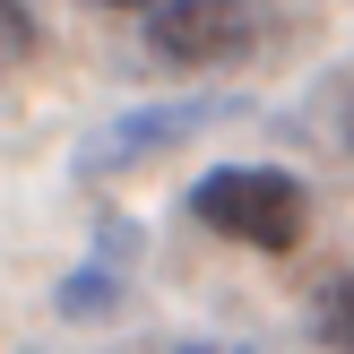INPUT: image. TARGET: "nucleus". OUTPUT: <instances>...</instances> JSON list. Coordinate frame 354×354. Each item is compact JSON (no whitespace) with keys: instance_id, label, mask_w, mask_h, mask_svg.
I'll return each mask as SVG.
<instances>
[{"instance_id":"1","label":"nucleus","mask_w":354,"mask_h":354,"mask_svg":"<svg viewBox=\"0 0 354 354\" xmlns=\"http://www.w3.org/2000/svg\"><path fill=\"white\" fill-rule=\"evenodd\" d=\"M190 216L242 251H294L311 225V199L286 165H216L190 182Z\"/></svg>"},{"instance_id":"2","label":"nucleus","mask_w":354,"mask_h":354,"mask_svg":"<svg viewBox=\"0 0 354 354\" xmlns=\"http://www.w3.org/2000/svg\"><path fill=\"white\" fill-rule=\"evenodd\" d=\"M234 113H242L234 95H173V104H138V113H121V121H104V130H86L69 165H78L86 182H113V173L156 165V156H173L182 138H199L207 121H234Z\"/></svg>"},{"instance_id":"3","label":"nucleus","mask_w":354,"mask_h":354,"mask_svg":"<svg viewBox=\"0 0 354 354\" xmlns=\"http://www.w3.org/2000/svg\"><path fill=\"white\" fill-rule=\"evenodd\" d=\"M251 44H259L251 0H165V9H147V52L173 69H225Z\"/></svg>"},{"instance_id":"4","label":"nucleus","mask_w":354,"mask_h":354,"mask_svg":"<svg viewBox=\"0 0 354 354\" xmlns=\"http://www.w3.org/2000/svg\"><path fill=\"white\" fill-rule=\"evenodd\" d=\"M52 303H61V320H104V311L121 303V268H113V259H86L78 277H61Z\"/></svg>"},{"instance_id":"5","label":"nucleus","mask_w":354,"mask_h":354,"mask_svg":"<svg viewBox=\"0 0 354 354\" xmlns=\"http://www.w3.org/2000/svg\"><path fill=\"white\" fill-rule=\"evenodd\" d=\"M311 328H320V346L354 354V268H346V277H328V286H320V303H311Z\"/></svg>"},{"instance_id":"6","label":"nucleus","mask_w":354,"mask_h":354,"mask_svg":"<svg viewBox=\"0 0 354 354\" xmlns=\"http://www.w3.org/2000/svg\"><path fill=\"white\" fill-rule=\"evenodd\" d=\"M35 52V17H26V0H0V69H17Z\"/></svg>"},{"instance_id":"7","label":"nucleus","mask_w":354,"mask_h":354,"mask_svg":"<svg viewBox=\"0 0 354 354\" xmlns=\"http://www.w3.org/2000/svg\"><path fill=\"white\" fill-rule=\"evenodd\" d=\"M147 354H251V346H216V337H173V346H147Z\"/></svg>"},{"instance_id":"8","label":"nucleus","mask_w":354,"mask_h":354,"mask_svg":"<svg viewBox=\"0 0 354 354\" xmlns=\"http://www.w3.org/2000/svg\"><path fill=\"white\" fill-rule=\"evenodd\" d=\"M86 9H138L147 17V9H165V0H86Z\"/></svg>"}]
</instances>
